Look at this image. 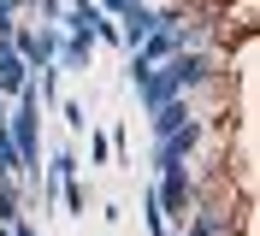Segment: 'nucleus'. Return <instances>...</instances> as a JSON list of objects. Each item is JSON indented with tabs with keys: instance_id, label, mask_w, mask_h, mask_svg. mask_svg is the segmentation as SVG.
Segmentation results:
<instances>
[{
	"instance_id": "4468645a",
	"label": "nucleus",
	"mask_w": 260,
	"mask_h": 236,
	"mask_svg": "<svg viewBox=\"0 0 260 236\" xmlns=\"http://www.w3.org/2000/svg\"><path fill=\"white\" fill-rule=\"evenodd\" d=\"M0 177H18V154H12V136L0 124Z\"/></svg>"
},
{
	"instance_id": "7ed1b4c3",
	"label": "nucleus",
	"mask_w": 260,
	"mask_h": 236,
	"mask_svg": "<svg viewBox=\"0 0 260 236\" xmlns=\"http://www.w3.org/2000/svg\"><path fill=\"white\" fill-rule=\"evenodd\" d=\"M201 118H183L178 130H166V136H154V172H166V165H189V154L201 148Z\"/></svg>"
},
{
	"instance_id": "423d86ee",
	"label": "nucleus",
	"mask_w": 260,
	"mask_h": 236,
	"mask_svg": "<svg viewBox=\"0 0 260 236\" xmlns=\"http://www.w3.org/2000/svg\"><path fill=\"white\" fill-rule=\"evenodd\" d=\"M154 24H160V6H154V0H142V6H124V12H118V47H136L148 30H154Z\"/></svg>"
},
{
	"instance_id": "9b49d317",
	"label": "nucleus",
	"mask_w": 260,
	"mask_h": 236,
	"mask_svg": "<svg viewBox=\"0 0 260 236\" xmlns=\"http://www.w3.org/2000/svg\"><path fill=\"white\" fill-rule=\"evenodd\" d=\"M12 219H24V207H18V189H12V177H0V224H12Z\"/></svg>"
},
{
	"instance_id": "9d476101",
	"label": "nucleus",
	"mask_w": 260,
	"mask_h": 236,
	"mask_svg": "<svg viewBox=\"0 0 260 236\" xmlns=\"http://www.w3.org/2000/svg\"><path fill=\"white\" fill-rule=\"evenodd\" d=\"M53 107H59V118H65V130H71V136H83V130H89V107H83V100H53Z\"/></svg>"
},
{
	"instance_id": "6e6552de",
	"label": "nucleus",
	"mask_w": 260,
	"mask_h": 236,
	"mask_svg": "<svg viewBox=\"0 0 260 236\" xmlns=\"http://www.w3.org/2000/svg\"><path fill=\"white\" fill-rule=\"evenodd\" d=\"M89 59H95V36L65 30V36H59V53H53V65H59V71H89Z\"/></svg>"
},
{
	"instance_id": "f03ea898",
	"label": "nucleus",
	"mask_w": 260,
	"mask_h": 236,
	"mask_svg": "<svg viewBox=\"0 0 260 236\" xmlns=\"http://www.w3.org/2000/svg\"><path fill=\"white\" fill-rule=\"evenodd\" d=\"M154 201H160L166 219H189V207H195V177L189 165H166V172H154Z\"/></svg>"
},
{
	"instance_id": "f3484780",
	"label": "nucleus",
	"mask_w": 260,
	"mask_h": 236,
	"mask_svg": "<svg viewBox=\"0 0 260 236\" xmlns=\"http://www.w3.org/2000/svg\"><path fill=\"white\" fill-rule=\"evenodd\" d=\"M18 6H24V0H0V12H18Z\"/></svg>"
},
{
	"instance_id": "a211bd4d",
	"label": "nucleus",
	"mask_w": 260,
	"mask_h": 236,
	"mask_svg": "<svg viewBox=\"0 0 260 236\" xmlns=\"http://www.w3.org/2000/svg\"><path fill=\"white\" fill-rule=\"evenodd\" d=\"M6 107H12V100H6V94H0V124H6Z\"/></svg>"
},
{
	"instance_id": "ddd939ff",
	"label": "nucleus",
	"mask_w": 260,
	"mask_h": 236,
	"mask_svg": "<svg viewBox=\"0 0 260 236\" xmlns=\"http://www.w3.org/2000/svg\"><path fill=\"white\" fill-rule=\"evenodd\" d=\"M59 195H65V207H71V213H89V195H83L77 177H59Z\"/></svg>"
},
{
	"instance_id": "20e7f679",
	"label": "nucleus",
	"mask_w": 260,
	"mask_h": 236,
	"mask_svg": "<svg viewBox=\"0 0 260 236\" xmlns=\"http://www.w3.org/2000/svg\"><path fill=\"white\" fill-rule=\"evenodd\" d=\"M166 65H172V77H178V94H195V89H207V83L219 77V65H213L207 47H178Z\"/></svg>"
},
{
	"instance_id": "0eeeda50",
	"label": "nucleus",
	"mask_w": 260,
	"mask_h": 236,
	"mask_svg": "<svg viewBox=\"0 0 260 236\" xmlns=\"http://www.w3.org/2000/svg\"><path fill=\"white\" fill-rule=\"evenodd\" d=\"M36 71L24 59H18V47H12V36H0V94H6V100H12L18 89H24V83H30Z\"/></svg>"
},
{
	"instance_id": "1a4fd4ad",
	"label": "nucleus",
	"mask_w": 260,
	"mask_h": 236,
	"mask_svg": "<svg viewBox=\"0 0 260 236\" xmlns=\"http://www.w3.org/2000/svg\"><path fill=\"white\" fill-rule=\"evenodd\" d=\"M183 118H195V107H189V94H172V100H160V107L148 112V130H154V136H166V130H178Z\"/></svg>"
},
{
	"instance_id": "dca6fc26",
	"label": "nucleus",
	"mask_w": 260,
	"mask_h": 236,
	"mask_svg": "<svg viewBox=\"0 0 260 236\" xmlns=\"http://www.w3.org/2000/svg\"><path fill=\"white\" fill-rule=\"evenodd\" d=\"M12 236H36V230H30V224H24V219H12Z\"/></svg>"
},
{
	"instance_id": "6ab92c4d",
	"label": "nucleus",
	"mask_w": 260,
	"mask_h": 236,
	"mask_svg": "<svg viewBox=\"0 0 260 236\" xmlns=\"http://www.w3.org/2000/svg\"><path fill=\"white\" fill-rule=\"evenodd\" d=\"M0 236H12V224H0Z\"/></svg>"
},
{
	"instance_id": "39448f33",
	"label": "nucleus",
	"mask_w": 260,
	"mask_h": 236,
	"mask_svg": "<svg viewBox=\"0 0 260 236\" xmlns=\"http://www.w3.org/2000/svg\"><path fill=\"white\" fill-rule=\"evenodd\" d=\"M59 24H42V30H30V24H18L12 30V47H18V59L30 65V71H42V65H53V53H59Z\"/></svg>"
},
{
	"instance_id": "aec40b11",
	"label": "nucleus",
	"mask_w": 260,
	"mask_h": 236,
	"mask_svg": "<svg viewBox=\"0 0 260 236\" xmlns=\"http://www.w3.org/2000/svg\"><path fill=\"white\" fill-rule=\"evenodd\" d=\"M124 6H142V0H124Z\"/></svg>"
},
{
	"instance_id": "f257e3e1",
	"label": "nucleus",
	"mask_w": 260,
	"mask_h": 236,
	"mask_svg": "<svg viewBox=\"0 0 260 236\" xmlns=\"http://www.w3.org/2000/svg\"><path fill=\"white\" fill-rule=\"evenodd\" d=\"M6 136H12V154H18V177H42V94H36V77L12 94Z\"/></svg>"
},
{
	"instance_id": "2eb2a0df",
	"label": "nucleus",
	"mask_w": 260,
	"mask_h": 236,
	"mask_svg": "<svg viewBox=\"0 0 260 236\" xmlns=\"http://www.w3.org/2000/svg\"><path fill=\"white\" fill-rule=\"evenodd\" d=\"M113 159V136H89V165H107Z\"/></svg>"
},
{
	"instance_id": "f8f14e48",
	"label": "nucleus",
	"mask_w": 260,
	"mask_h": 236,
	"mask_svg": "<svg viewBox=\"0 0 260 236\" xmlns=\"http://www.w3.org/2000/svg\"><path fill=\"white\" fill-rule=\"evenodd\" d=\"M48 177L59 183V177H77V154L71 148H53V159H48Z\"/></svg>"
}]
</instances>
